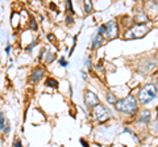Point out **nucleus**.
Instances as JSON below:
<instances>
[{
  "label": "nucleus",
  "instance_id": "ddd939ff",
  "mask_svg": "<svg viewBox=\"0 0 158 147\" xmlns=\"http://www.w3.org/2000/svg\"><path fill=\"white\" fill-rule=\"evenodd\" d=\"M0 129L3 131L6 130V125H4V113L2 112V114H0Z\"/></svg>",
  "mask_w": 158,
  "mask_h": 147
},
{
  "label": "nucleus",
  "instance_id": "a211bd4d",
  "mask_svg": "<svg viewBox=\"0 0 158 147\" xmlns=\"http://www.w3.org/2000/svg\"><path fill=\"white\" fill-rule=\"evenodd\" d=\"M31 28H32V29H34V30L37 29V25H36V22H34V20H32V21H31Z\"/></svg>",
  "mask_w": 158,
  "mask_h": 147
},
{
  "label": "nucleus",
  "instance_id": "9d476101",
  "mask_svg": "<svg viewBox=\"0 0 158 147\" xmlns=\"http://www.w3.org/2000/svg\"><path fill=\"white\" fill-rule=\"evenodd\" d=\"M45 84L48 87H52V88H57L58 87V81L56 79H53V77H48L46 81H45Z\"/></svg>",
  "mask_w": 158,
  "mask_h": 147
},
{
  "label": "nucleus",
  "instance_id": "6ab92c4d",
  "mask_svg": "<svg viewBox=\"0 0 158 147\" xmlns=\"http://www.w3.org/2000/svg\"><path fill=\"white\" fill-rule=\"evenodd\" d=\"M67 7H69V9H70V12L73 13V3H71V2L67 3Z\"/></svg>",
  "mask_w": 158,
  "mask_h": 147
},
{
  "label": "nucleus",
  "instance_id": "4be33fe9",
  "mask_svg": "<svg viewBox=\"0 0 158 147\" xmlns=\"http://www.w3.org/2000/svg\"><path fill=\"white\" fill-rule=\"evenodd\" d=\"M9 50H11V46H9V45H8V46L6 47V53L8 54V53H9Z\"/></svg>",
  "mask_w": 158,
  "mask_h": 147
},
{
  "label": "nucleus",
  "instance_id": "39448f33",
  "mask_svg": "<svg viewBox=\"0 0 158 147\" xmlns=\"http://www.w3.org/2000/svg\"><path fill=\"white\" fill-rule=\"evenodd\" d=\"M85 104L87 108H95L100 104V100H99V97L94 93L91 91H86L85 92Z\"/></svg>",
  "mask_w": 158,
  "mask_h": 147
},
{
  "label": "nucleus",
  "instance_id": "4468645a",
  "mask_svg": "<svg viewBox=\"0 0 158 147\" xmlns=\"http://www.w3.org/2000/svg\"><path fill=\"white\" fill-rule=\"evenodd\" d=\"M53 59H54V54H52V53H49L48 55H46V63H52L53 62Z\"/></svg>",
  "mask_w": 158,
  "mask_h": 147
},
{
  "label": "nucleus",
  "instance_id": "f8f14e48",
  "mask_svg": "<svg viewBox=\"0 0 158 147\" xmlns=\"http://www.w3.org/2000/svg\"><path fill=\"white\" fill-rule=\"evenodd\" d=\"M91 11H92V3L88 2V0H86L85 2V12L86 13H91Z\"/></svg>",
  "mask_w": 158,
  "mask_h": 147
},
{
  "label": "nucleus",
  "instance_id": "f257e3e1",
  "mask_svg": "<svg viewBox=\"0 0 158 147\" xmlns=\"http://www.w3.org/2000/svg\"><path fill=\"white\" fill-rule=\"evenodd\" d=\"M115 106L118 112H123V113H127V114H133L137 110V100L135 96L129 95L125 99L118 100Z\"/></svg>",
  "mask_w": 158,
  "mask_h": 147
},
{
  "label": "nucleus",
  "instance_id": "aec40b11",
  "mask_svg": "<svg viewBox=\"0 0 158 147\" xmlns=\"http://www.w3.org/2000/svg\"><path fill=\"white\" fill-rule=\"evenodd\" d=\"M15 147H21V143H20V141H15Z\"/></svg>",
  "mask_w": 158,
  "mask_h": 147
},
{
  "label": "nucleus",
  "instance_id": "20e7f679",
  "mask_svg": "<svg viewBox=\"0 0 158 147\" xmlns=\"http://www.w3.org/2000/svg\"><path fill=\"white\" fill-rule=\"evenodd\" d=\"M92 117L95 120H98V121H100V122H104V121H107L108 118H110V112H108V109L106 106H103L102 104H99L98 106H95L92 109Z\"/></svg>",
  "mask_w": 158,
  "mask_h": 147
},
{
  "label": "nucleus",
  "instance_id": "7ed1b4c3",
  "mask_svg": "<svg viewBox=\"0 0 158 147\" xmlns=\"http://www.w3.org/2000/svg\"><path fill=\"white\" fill-rule=\"evenodd\" d=\"M146 32H148V26L142 25V24H138V25H136L135 28L129 29V30L125 33L124 38H125V40H136V38L144 37L146 34Z\"/></svg>",
  "mask_w": 158,
  "mask_h": 147
},
{
  "label": "nucleus",
  "instance_id": "b1692460",
  "mask_svg": "<svg viewBox=\"0 0 158 147\" xmlns=\"http://www.w3.org/2000/svg\"><path fill=\"white\" fill-rule=\"evenodd\" d=\"M82 75H83V79H87V75H86V72H82Z\"/></svg>",
  "mask_w": 158,
  "mask_h": 147
},
{
  "label": "nucleus",
  "instance_id": "0eeeda50",
  "mask_svg": "<svg viewBox=\"0 0 158 147\" xmlns=\"http://www.w3.org/2000/svg\"><path fill=\"white\" fill-rule=\"evenodd\" d=\"M42 76H44V70L42 68H36L33 72H32V81H40L42 79Z\"/></svg>",
  "mask_w": 158,
  "mask_h": 147
},
{
  "label": "nucleus",
  "instance_id": "f03ea898",
  "mask_svg": "<svg viewBox=\"0 0 158 147\" xmlns=\"http://www.w3.org/2000/svg\"><path fill=\"white\" fill-rule=\"evenodd\" d=\"M157 93H158V89L154 84H146L140 89L138 100H140L142 104H148V102H150L153 99H156Z\"/></svg>",
  "mask_w": 158,
  "mask_h": 147
},
{
  "label": "nucleus",
  "instance_id": "412c9836",
  "mask_svg": "<svg viewBox=\"0 0 158 147\" xmlns=\"http://www.w3.org/2000/svg\"><path fill=\"white\" fill-rule=\"evenodd\" d=\"M48 38H49V40H54V34H49Z\"/></svg>",
  "mask_w": 158,
  "mask_h": 147
},
{
  "label": "nucleus",
  "instance_id": "9b49d317",
  "mask_svg": "<svg viewBox=\"0 0 158 147\" xmlns=\"http://www.w3.org/2000/svg\"><path fill=\"white\" fill-rule=\"evenodd\" d=\"M107 101L110 102V104H112V105H116L118 100L116 99V96H115V95L110 92V93H107Z\"/></svg>",
  "mask_w": 158,
  "mask_h": 147
},
{
  "label": "nucleus",
  "instance_id": "6e6552de",
  "mask_svg": "<svg viewBox=\"0 0 158 147\" xmlns=\"http://www.w3.org/2000/svg\"><path fill=\"white\" fill-rule=\"evenodd\" d=\"M150 112L149 110H142L141 114H140V118H138V121L142 122V124H148V122L150 121Z\"/></svg>",
  "mask_w": 158,
  "mask_h": 147
},
{
  "label": "nucleus",
  "instance_id": "1a4fd4ad",
  "mask_svg": "<svg viewBox=\"0 0 158 147\" xmlns=\"http://www.w3.org/2000/svg\"><path fill=\"white\" fill-rule=\"evenodd\" d=\"M103 43V37H102V34H96L95 37H94V40H92V47L94 49H96V47H99Z\"/></svg>",
  "mask_w": 158,
  "mask_h": 147
},
{
  "label": "nucleus",
  "instance_id": "f3484780",
  "mask_svg": "<svg viewBox=\"0 0 158 147\" xmlns=\"http://www.w3.org/2000/svg\"><path fill=\"white\" fill-rule=\"evenodd\" d=\"M34 45H36V42H34V41H33V42L31 43V45H29V46L27 47V50H28V51H31V50H32V49L34 47Z\"/></svg>",
  "mask_w": 158,
  "mask_h": 147
},
{
  "label": "nucleus",
  "instance_id": "393cba45",
  "mask_svg": "<svg viewBox=\"0 0 158 147\" xmlns=\"http://www.w3.org/2000/svg\"><path fill=\"white\" fill-rule=\"evenodd\" d=\"M157 113H158V108H157Z\"/></svg>",
  "mask_w": 158,
  "mask_h": 147
},
{
  "label": "nucleus",
  "instance_id": "2eb2a0df",
  "mask_svg": "<svg viewBox=\"0 0 158 147\" xmlns=\"http://www.w3.org/2000/svg\"><path fill=\"white\" fill-rule=\"evenodd\" d=\"M59 65H61L62 67H66V66L69 65V63L66 62V59H65V58L62 57V58H59Z\"/></svg>",
  "mask_w": 158,
  "mask_h": 147
},
{
  "label": "nucleus",
  "instance_id": "423d86ee",
  "mask_svg": "<svg viewBox=\"0 0 158 147\" xmlns=\"http://www.w3.org/2000/svg\"><path fill=\"white\" fill-rule=\"evenodd\" d=\"M106 37L108 40H113L117 37V24L115 21H110L106 24Z\"/></svg>",
  "mask_w": 158,
  "mask_h": 147
},
{
  "label": "nucleus",
  "instance_id": "5701e85b",
  "mask_svg": "<svg viewBox=\"0 0 158 147\" xmlns=\"http://www.w3.org/2000/svg\"><path fill=\"white\" fill-rule=\"evenodd\" d=\"M81 143H82L83 146H85V147H88V146H87V143H86V142H85V141H81Z\"/></svg>",
  "mask_w": 158,
  "mask_h": 147
},
{
  "label": "nucleus",
  "instance_id": "dca6fc26",
  "mask_svg": "<svg viewBox=\"0 0 158 147\" xmlns=\"http://www.w3.org/2000/svg\"><path fill=\"white\" fill-rule=\"evenodd\" d=\"M85 65H86V67H91V58H90V57H86Z\"/></svg>",
  "mask_w": 158,
  "mask_h": 147
}]
</instances>
